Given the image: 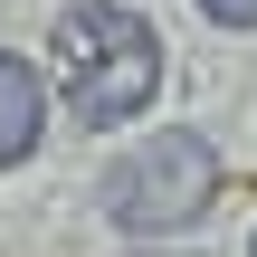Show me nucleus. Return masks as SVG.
<instances>
[{
  "label": "nucleus",
  "instance_id": "obj_3",
  "mask_svg": "<svg viewBox=\"0 0 257 257\" xmlns=\"http://www.w3.org/2000/svg\"><path fill=\"white\" fill-rule=\"evenodd\" d=\"M38 124H48V95H38V67L0 48V172L38 153Z\"/></svg>",
  "mask_w": 257,
  "mask_h": 257
},
{
  "label": "nucleus",
  "instance_id": "obj_5",
  "mask_svg": "<svg viewBox=\"0 0 257 257\" xmlns=\"http://www.w3.org/2000/svg\"><path fill=\"white\" fill-rule=\"evenodd\" d=\"M248 257H257V238H248Z\"/></svg>",
  "mask_w": 257,
  "mask_h": 257
},
{
  "label": "nucleus",
  "instance_id": "obj_4",
  "mask_svg": "<svg viewBox=\"0 0 257 257\" xmlns=\"http://www.w3.org/2000/svg\"><path fill=\"white\" fill-rule=\"evenodd\" d=\"M210 19H229V29H257V0H200Z\"/></svg>",
  "mask_w": 257,
  "mask_h": 257
},
{
  "label": "nucleus",
  "instance_id": "obj_1",
  "mask_svg": "<svg viewBox=\"0 0 257 257\" xmlns=\"http://www.w3.org/2000/svg\"><path fill=\"white\" fill-rule=\"evenodd\" d=\"M162 86V38L143 10H67L57 19V95L76 124H124Z\"/></svg>",
  "mask_w": 257,
  "mask_h": 257
},
{
  "label": "nucleus",
  "instance_id": "obj_2",
  "mask_svg": "<svg viewBox=\"0 0 257 257\" xmlns=\"http://www.w3.org/2000/svg\"><path fill=\"white\" fill-rule=\"evenodd\" d=\"M95 191H105V219H114V229H134V238H172V229H191V219L219 200V143L191 134V124H172V134L134 143Z\"/></svg>",
  "mask_w": 257,
  "mask_h": 257
}]
</instances>
